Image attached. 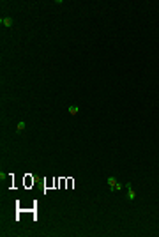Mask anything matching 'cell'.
Here are the masks:
<instances>
[{
  "instance_id": "6da1fadb",
  "label": "cell",
  "mask_w": 159,
  "mask_h": 237,
  "mask_svg": "<svg viewBox=\"0 0 159 237\" xmlns=\"http://www.w3.org/2000/svg\"><path fill=\"white\" fill-rule=\"evenodd\" d=\"M106 182H108V186L111 188V191H120V189L124 188V184H122V182H119V180L113 177V175H110V177L106 179Z\"/></svg>"
},
{
  "instance_id": "7a4b0ae2",
  "label": "cell",
  "mask_w": 159,
  "mask_h": 237,
  "mask_svg": "<svg viewBox=\"0 0 159 237\" xmlns=\"http://www.w3.org/2000/svg\"><path fill=\"white\" fill-rule=\"evenodd\" d=\"M0 25L5 28H13V18L11 16H2L0 18Z\"/></svg>"
},
{
  "instance_id": "3957f363",
  "label": "cell",
  "mask_w": 159,
  "mask_h": 237,
  "mask_svg": "<svg viewBox=\"0 0 159 237\" xmlns=\"http://www.w3.org/2000/svg\"><path fill=\"white\" fill-rule=\"evenodd\" d=\"M126 188H127V200H131V202H133V200H136V191L131 188V184H127Z\"/></svg>"
},
{
  "instance_id": "277c9868",
  "label": "cell",
  "mask_w": 159,
  "mask_h": 237,
  "mask_svg": "<svg viewBox=\"0 0 159 237\" xmlns=\"http://www.w3.org/2000/svg\"><path fill=\"white\" fill-rule=\"evenodd\" d=\"M25 129H27V122H25V120H20V122H18V126H16V133L21 135Z\"/></svg>"
},
{
  "instance_id": "5b68a950",
  "label": "cell",
  "mask_w": 159,
  "mask_h": 237,
  "mask_svg": "<svg viewBox=\"0 0 159 237\" xmlns=\"http://www.w3.org/2000/svg\"><path fill=\"white\" fill-rule=\"evenodd\" d=\"M67 112H69V115H73V117H76L80 113V108L76 106V104H71L69 108H67Z\"/></svg>"
}]
</instances>
